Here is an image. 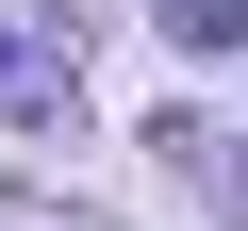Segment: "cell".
<instances>
[{
    "label": "cell",
    "mask_w": 248,
    "mask_h": 231,
    "mask_svg": "<svg viewBox=\"0 0 248 231\" xmlns=\"http://www.w3.org/2000/svg\"><path fill=\"white\" fill-rule=\"evenodd\" d=\"M166 165H182L215 215H248V149H232V132H199V116H182V132H166Z\"/></svg>",
    "instance_id": "cell-2"
},
{
    "label": "cell",
    "mask_w": 248,
    "mask_h": 231,
    "mask_svg": "<svg viewBox=\"0 0 248 231\" xmlns=\"http://www.w3.org/2000/svg\"><path fill=\"white\" fill-rule=\"evenodd\" d=\"M166 50H248V0H149Z\"/></svg>",
    "instance_id": "cell-3"
},
{
    "label": "cell",
    "mask_w": 248,
    "mask_h": 231,
    "mask_svg": "<svg viewBox=\"0 0 248 231\" xmlns=\"http://www.w3.org/2000/svg\"><path fill=\"white\" fill-rule=\"evenodd\" d=\"M83 99V50L66 33H17V17H0V116H66Z\"/></svg>",
    "instance_id": "cell-1"
}]
</instances>
